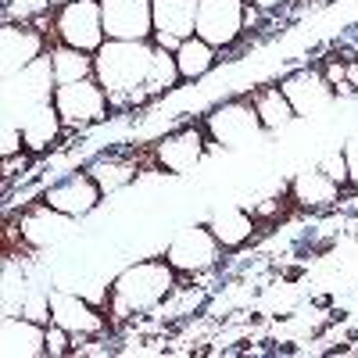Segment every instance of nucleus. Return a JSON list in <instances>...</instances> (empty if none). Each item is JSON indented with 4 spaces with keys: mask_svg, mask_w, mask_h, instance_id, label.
<instances>
[{
    "mask_svg": "<svg viewBox=\"0 0 358 358\" xmlns=\"http://www.w3.org/2000/svg\"><path fill=\"white\" fill-rule=\"evenodd\" d=\"M18 229H22V241H25L29 248L47 251V248H54V244H62L65 236H72V215L57 212V208H50V204L43 201V204L29 208V212L22 215Z\"/></svg>",
    "mask_w": 358,
    "mask_h": 358,
    "instance_id": "obj_10",
    "label": "nucleus"
},
{
    "mask_svg": "<svg viewBox=\"0 0 358 358\" xmlns=\"http://www.w3.org/2000/svg\"><path fill=\"white\" fill-rule=\"evenodd\" d=\"M50 322L65 326L72 337H94V334L104 330V315L72 290H54L50 294Z\"/></svg>",
    "mask_w": 358,
    "mask_h": 358,
    "instance_id": "obj_11",
    "label": "nucleus"
},
{
    "mask_svg": "<svg viewBox=\"0 0 358 358\" xmlns=\"http://www.w3.org/2000/svg\"><path fill=\"white\" fill-rule=\"evenodd\" d=\"M90 176L97 179V187L104 194H115V190H122L126 183H133V179H136V165L126 162V158L104 155V158H97L94 165H90Z\"/></svg>",
    "mask_w": 358,
    "mask_h": 358,
    "instance_id": "obj_23",
    "label": "nucleus"
},
{
    "mask_svg": "<svg viewBox=\"0 0 358 358\" xmlns=\"http://www.w3.org/2000/svg\"><path fill=\"white\" fill-rule=\"evenodd\" d=\"M280 90L287 94V101L294 104V111L301 115V118L319 115L326 104L334 101V86H330V79H326L322 72H315V69H305V72L287 76Z\"/></svg>",
    "mask_w": 358,
    "mask_h": 358,
    "instance_id": "obj_12",
    "label": "nucleus"
},
{
    "mask_svg": "<svg viewBox=\"0 0 358 358\" xmlns=\"http://www.w3.org/2000/svg\"><path fill=\"white\" fill-rule=\"evenodd\" d=\"M54 104L62 111V122L65 126H90V122H101L108 115L111 101L104 94V86L97 79H79V83H65L54 90Z\"/></svg>",
    "mask_w": 358,
    "mask_h": 358,
    "instance_id": "obj_5",
    "label": "nucleus"
},
{
    "mask_svg": "<svg viewBox=\"0 0 358 358\" xmlns=\"http://www.w3.org/2000/svg\"><path fill=\"white\" fill-rule=\"evenodd\" d=\"M155 4V33L190 40L197 33V0H151Z\"/></svg>",
    "mask_w": 358,
    "mask_h": 358,
    "instance_id": "obj_16",
    "label": "nucleus"
},
{
    "mask_svg": "<svg viewBox=\"0 0 358 358\" xmlns=\"http://www.w3.org/2000/svg\"><path fill=\"white\" fill-rule=\"evenodd\" d=\"M54 33H57V40H62V43H69V47H76V50L97 54V50L108 43L101 0H69V4L57 11Z\"/></svg>",
    "mask_w": 358,
    "mask_h": 358,
    "instance_id": "obj_3",
    "label": "nucleus"
},
{
    "mask_svg": "<svg viewBox=\"0 0 358 358\" xmlns=\"http://www.w3.org/2000/svg\"><path fill=\"white\" fill-rule=\"evenodd\" d=\"M280 4H287V0H251V8H258V11H276Z\"/></svg>",
    "mask_w": 358,
    "mask_h": 358,
    "instance_id": "obj_30",
    "label": "nucleus"
},
{
    "mask_svg": "<svg viewBox=\"0 0 358 358\" xmlns=\"http://www.w3.org/2000/svg\"><path fill=\"white\" fill-rule=\"evenodd\" d=\"M348 83L355 86V94H358V65H355V62L348 65Z\"/></svg>",
    "mask_w": 358,
    "mask_h": 358,
    "instance_id": "obj_31",
    "label": "nucleus"
},
{
    "mask_svg": "<svg viewBox=\"0 0 358 358\" xmlns=\"http://www.w3.org/2000/svg\"><path fill=\"white\" fill-rule=\"evenodd\" d=\"M22 315L47 326V322H50V294H47V290H36V287H29V290L22 294Z\"/></svg>",
    "mask_w": 358,
    "mask_h": 358,
    "instance_id": "obj_25",
    "label": "nucleus"
},
{
    "mask_svg": "<svg viewBox=\"0 0 358 358\" xmlns=\"http://www.w3.org/2000/svg\"><path fill=\"white\" fill-rule=\"evenodd\" d=\"M69 330H65V326H57V322H47V355H65L69 351Z\"/></svg>",
    "mask_w": 358,
    "mask_h": 358,
    "instance_id": "obj_27",
    "label": "nucleus"
},
{
    "mask_svg": "<svg viewBox=\"0 0 358 358\" xmlns=\"http://www.w3.org/2000/svg\"><path fill=\"white\" fill-rule=\"evenodd\" d=\"M0 355L4 358L47 355V326L25 315H4V322H0Z\"/></svg>",
    "mask_w": 358,
    "mask_h": 358,
    "instance_id": "obj_13",
    "label": "nucleus"
},
{
    "mask_svg": "<svg viewBox=\"0 0 358 358\" xmlns=\"http://www.w3.org/2000/svg\"><path fill=\"white\" fill-rule=\"evenodd\" d=\"M36 57H43V36L36 29L8 25L4 29V69H8V76L22 72L25 65H33Z\"/></svg>",
    "mask_w": 358,
    "mask_h": 358,
    "instance_id": "obj_17",
    "label": "nucleus"
},
{
    "mask_svg": "<svg viewBox=\"0 0 358 358\" xmlns=\"http://www.w3.org/2000/svg\"><path fill=\"white\" fill-rule=\"evenodd\" d=\"M176 65H179V76L183 79H201L204 72L215 69V47L208 40H201V36H190V40L179 43Z\"/></svg>",
    "mask_w": 358,
    "mask_h": 358,
    "instance_id": "obj_21",
    "label": "nucleus"
},
{
    "mask_svg": "<svg viewBox=\"0 0 358 358\" xmlns=\"http://www.w3.org/2000/svg\"><path fill=\"white\" fill-rule=\"evenodd\" d=\"M183 79L179 76V65H176V54L165 50V47H155V62H151V76H147V86H143V101L147 97H158V94H169V90Z\"/></svg>",
    "mask_w": 358,
    "mask_h": 358,
    "instance_id": "obj_24",
    "label": "nucleus"
},
{
    "mask_svg": "<svg viewBox=\"0 0 358 358\" xmlns=\"http://www.w3.org/2000/svg\"><path fill=\"white\" fill-rule=\"evenodd\" d=\"M222 244L215 241V233L208 226H187L172 236V244L165 251V262L176 273H204L219 262Z\"/></svg>",
    "mask_w": 358,
    "mask_h": 358,
    "instance_id": "obj_7",
    "label": "nucleus"
},
{
    "mask_svg": "<svg viewBox=\"0 0 358 358\" xmlns=\"http://www.w3.org/2000/svg\"><path fill=\"white\" fill-rule=\"evenodd\" d=\"M50 65H54V79H57V86L79 83V79H90V76H94V57H90L86 50L69 47V43H62V47H54V50H50Z\"/></svg>",
    "mask_w": 358,
    "mask_h": 358,
    "instance_id": "obj_22",
    "label": "nucleus"
},
{
    "mask_svg": "<svg viewBox=\"0 0 358 358\" xmlns=\"http://www.w3.org/2000/svg\"><path fill=\"white\" fill-rule=\"evenodd\" d=\"M15 122L22 126V136H25L29 151H47V147L57 140V133H62V111H57L54 101H40V104L22 108V115L15 118Z\"/></svg>",
    "mask_w": 358,
    "mask_h": 358,
    "instance_id": "obj_15",
    "label": "nucleus"
},
{
    "mask_svg": "<svg viewBox=\"0 0 358 358\" xmlns=\"http://www.w3.org/2000/svg\"><path fill=\"white\" fill-rule=\"evenodd\" d=\"M108 40H151L155 4L151 0H101Z\"/></svg>",
    "mask_w": 358,
    "mask_h": 358,
    "instance_id": "obj_8",
    "label": "nucleus"
},
{
    "mask_svg": "<svg viewBox=\"0 0 358 358\" xmlns=\"http://www.w3.org/2000/svg\"><path fill=\"white\" fill-rule=\"evenodd\" d=\"M101 197H104V190L97 187V179L90 176V172H72V176H65L62 183H54V187L43 194V201H47L50 208H57V212H65V215H72V219L90 215V212L101 204Z\"/></svg>",
    "mask_w": 358,
    "mask_h": 358,
    "instance_id": "obj_9",
    "label": "nucleus"
},
{
    "mask_svg": "<svg viewBox=\"0 0 358 358\" xmlns=\"http://www.w3.org/2000/svg\"><path fill=\"white\" fill-rule=\"evenodd\" d=\"M265 133L262 118L251 101H229L208 115V136L219 147H251Z\"/></svg>",
    "mask_w": 358,
    "mask_h": 358,
    "instance_id": "obj_4",
    "label": "nucleus"
},
{
    "mask_svg": "<svg viewBox=\"0 0 358 358\" xmlns=\"http://www.w3.org/2000/svg\"><path fill=\"white\" fill-rule=\"evenodd\" d=\"M344 158H348V176H351V183H358V133L344 143Z\"/></svg>",
    "mask_w": 358,
    "mask_h": 358,
    "instance_id": "obj_28",
    "label": "nucleus"
},
{
    "mask_svg": "<svg viewBox=\"0 0 358 358\" xmlns=\"http://www.w3.org/2000/svg\"><path fill=\"white\" fill-rule=\"evenodd\" d=\"M47 4H50V0H18V11L25 18V15H33V11H43Z\"/></svg>",
    "mask_w": 358,
    "mask_h": 358,
    "instance_id": "obj_29",
    "label": "nucleus"
},
{
    "mask_svg": "<svg viewBox=\"0 0 358 358\" xmlns=\"http://www.w3.org/2000/svg\"><path fill=\"white\" fill-rule=\"evenodd\" d=\"M172 287H176V268L169 262H136L111 283V312L115 319L147 312L165 294H172Z\"/></svg>",
    "mask_w": 358,
    "mask_h": 358,
    "instance_id": "obj_2",
    "label": "nucleus"
},
{
    "mask_svg": "<svg viewBox=\"0 0 358 358\" xmlns=\"http://www.w3.org/2000/svg\"><path fill=\"white\" fill-rule=\"evenodd\" d=\"M151 62L155 47L147 40H108L94 54V79L104 86L111 108H129L143 101Z\"/></svg>",
    "mask_w": 358,
    "mask_h": 358,
    "instance_id": "obj_1",
    "label": "nucleus"
},
{
    "mask_svg": "<svg viewBox=\"0 0 358 358\" xmlns=\"http://www.w3.org/2000/svg\"><path fill=\"white\" fill-rule=\"evenodd\" d=\"M248 25V8L244 0H197V33L215 50L229 47Z\"/></svg>",
    "mask_w": 358,
    "mask_h": 358,
    "instance_id": "obj_6",
    "label": "nucleus"
},
{
    "mask_svg": "<svg viewBox=\"0 0 358 358\" xmlns=\"http://www.w3.org/2000/svg\"><path fill=\"white\" fill-rule=\"evenodd\" d=\"M251 104H255V111H258V118H262V126H265V129H273V133L287 129V126L294 122V118H297L294 104L287 101V94H283L280 86L258 90V94L251 97Z\"/></svg>",
    "mask_w": 358,
    "mask_h": 358,
    "instance_id": "obj_20",
    "label": "nucleus"
},
{
    "mask_svg": "<svg viewBox=\"0 0 358 358\" xmlns=\"http://www.w3.org/2000/svg\"><path fill=\"white\" fill-rule=\"evenodd\" d=\"M208 229L215 233V241L222 248H241L251 241V233H255V219L244 212V208H236V204H226V208H215L212 219H208Z\"/></svg>",
    "mask_w": 358,
    "mask_h": 358,
    "instance_id": "obj_18",
    "label": "nucleus"
},
{
    "mask_svg": "<svg viewBox=\"0 0 358 358\" xmlns=\"http://www.w3.org/2000/svg\"><path fill=\"white\" fill-rule=\"evenodd\" d=\"M155 158L162 169H169L176 176L197 169V162L204 158V133L197 126H190V129H176V133L162 136L155 147Z\"/></svg>",
    "mask_w": 358,
    "mask_h": 358,
    "instance_id": "obj_14",
    "label": "nucleus"
},
{
    "mask_svg": "<svg viewBox=\"0 0 358 358\" xmlns=\"http://www.w3.org/2000/svg\"><path fill=\"white\" fill-rule=\"evenodd\" d=\"M319 169H322L326 176H330V179H334V183H337V187H344V183H351V176H348V158H344V151H341V155H326Z\"/></svg>",
    "mask_w": 358,
    "mask_h": 358,
    "instance_id": "obj_26",
    "label": "nucleus"
},
{
    "mask_svg": "<svg viewBox=\"0 0 358 358\" xmlns=\"http://www.w3.org/2000/svg\"><path fill=\"white\" fill-rule=\"evenodd\" d=\"M337 190H341V187H337L322 169H305V172H297L294 183H290L294 201L305 204V208H322V204L337 201Z\"/></svg>",
    "mask_w": 358,
    "mask_h": 358,
    "instance_id": "obj_19",
    "label": "nucleus"
}]
</instances>
